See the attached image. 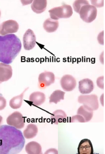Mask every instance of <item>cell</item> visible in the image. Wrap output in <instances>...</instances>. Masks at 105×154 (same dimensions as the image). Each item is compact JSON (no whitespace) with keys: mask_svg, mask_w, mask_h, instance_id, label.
I'll list each match as a JSON object with an SVG mask.
<instances>
[{"mask_svg":"<svg viewBox=\"0 0 105 154\" xmlns=\"http://www.w3.org/2000/svg\"><path fill=\"white\" fill-rule=\"evenodd\" d=\"M65 92L60 90H56L49 97V103H54L57 104L61 100H64V96L65 95Z\"/></svg>","mask_w":105,"mask_h":154,"instance_id":"cell-22","label":"cell"},{"mask_svg":"<svg viewBox=\"0 0 105 154\" xmlns=\"http://www.w3.org/2000/svg\"><path fill=\"white\" fill-rule=\"evenodd\" d=\"M61 86L65 91H72L76 88L77 82L75 79L69 75H65L62 77L60 80Z\"/></svg>","mask_w":105,"mask_h":154,"instance_id":"cell-10","label":"cell"},{"mask_svg":"<svg viewBox=\"0 0 105 154\" xmlns=\"http://www.w3.org/2000/svg\"><path fill=\"white\" fill-rule=\"evenodd\" d=\"M104 1H91V3L94 6L100 8L104 5Z\"/></svg>","mask_w":105,"mask_h":154,"instance_id":"cell-28","label":"cell"},{"mask_svg":"<svg viewBox=\"0 0 105 154\" xmlns=\"http://www.w3.org/2000/svg\"><path fill=\"white\" fill-rule=\"evenodd\" d=\"M0 17H1V11H0Z\"/></svg>","mask_w":105,"mask_h":154,"instance_id":"cell-31","label":"cell"},{"mask_svg":"<svg viewBox=\"0 0 105 154\" xmlns=\"http://www.w3.org/2000/svg\"><path fill=\"white\" fill-rule=\"evenodd\" d=\"M78 102L92 111L97 110L99 108L98 97L95 94L80 96L78 98Z\"/></svg>","mask_w":105,"mask_h":154,"instance_id":"cell-5","label":"cell"},{"mask_svg":"<svg viewBox=\"0 0 105 154\" xmlns=\"http://www.w3.org/2000/svg\"><path fill=\"white\" fill-rule=\"evenodd\" d=\"M12 74V69L10 65L0 63V84L8 81Z\"/></svg>","mask_w":105,"mask_h":154,"instance_id":"cell-11","label":"cell"},{"mask_svg":"<svg viewBox=\"0 0 105 154\" xmlns=\"http://www.w3.org/2000/svg\"><path fill=\"white\" fill-rule=\"evenodd\" d=\"M25 143L21 131L10 125L0 126V154L19 153L22 150Z\"/></svg>","mask_w":105,"mask_h":154,"instance_id":"cell-1","label":"cell"},{"mask_svg":"<svg viewBox=\"0 0 105 154\" xmlns=\"http://www.w3.org/2000/svg\"><path fill=\"white\" fill-rule=\"evenodd\" d=\"M89 5L88 2L86 0H77L74 2L73 7L74 9L76 12L79 13L81 8L83 6L86 5Z\"/></svg>","mask_w":105,"mask_h":154,"instance_id":"cell-23","label":"cell"},{"mask_svg":"<svg viewBox=\"0 0 105 154\" xmlns=\"http://www.w3.org/2000/svg\"><path fill=\"white\" fill-rule=\"evenodd\" d=\"M19 26L18 22L14 20H8L3 22L0 25V35H6L17 32Z\"/></svg>","mask_w":105,"mask_h":154,"instance_id":"cell-7","label":"cell"},{"mask_svg":"<svg viewBox=\"0 0 105 154\" xmlns=\"http://www.w3.org/2000/svg\"><path fill=\"white\" fill-rule=\"evenodd\" d=\"M78 154H94L92 143L89 139H84L81 140L78 145Z\"/></svg>","mask_w":105,"mask_h":154,"instance_id":"cell-12","label":"cell"},{"mask_svg":"<svg viewBox=\"0 0 105 154\" xmlns=\"http://www.w3.org/2000/svg\"><path fill=\"white\" fill-rule=\"evenodd\" d=\"M97 85L100 88L104 89L105 88V77H100L97 79Z\"/></svg>","mask_w":105,"mask_h":154,"instance_id":"cell-25","label":"cell"},{"mask_svg":"<svg viewBox=\"0 0 105 154\" xmlns=\"http://www.w3.org/2000/svg\"><path fill=\"white\" fill-rule=\"evenodd\" d=\"M79 90L83 94L91 93L94 88V82L89 79H84L79 82Z\"/></svg>","mask_w":105,"mask_h":154,"instance_id":"cell-13","label":"cell"},{"mask_svg":"<svg viewBox=\"0 0 105 154\" xmlns=\"http://www.w3.org/2000/svg\"><path fill=\"white\" fill-rule=\"evenodd\" d=\"M21 48V42L15 35L0 36V62L7 64L12 63Z\"/></svg>","mask_w":105,"mask_h":154,"instance_id":"cell-2","label":"cell"},{"mask_svg":"<svg viewBox=\"0 0 105 154\" xmlns=\"http://www.w3.org/2000/svg\"><path fill=\"white\" fill-rule=\"evenodd\" d=\"M66 114L63 110H57L52 114L51 116L52 123L57 125L59 123L65 122L66 121Z\"/></svg>","mask_w":105,"mask_h":154,"instance_id":"cell-15","label":"cell"},{"mask_svg":"<svg viewBox=\"0 0 105 154\" xmlns=\"http://www.w3.org/2000/svg\"><path fill=\"white\" fill-rule=\"evenodd\" d=\"M70 122L71 123L73 122H85L84 119L79 115H76L73 116L70 118Z\"/></svg>","mask_w":105,"mask_h":154,"instance_id":"cell-24","label":"cell"},{"mask_svg":"<svg viewBox=\"0 0 105 154\" xmlns=\"http://www.w3.org/2000/svg\"><path fill=\"white\" fill-rule=\"evenodd\" d=\"M51 19L57 20L61 18L67 19L73 14L72 7L69 5H64L60 7H56L49 11Z\"/></svg>","mask_w":105,"mask_h":154,"instance_id":"cell-3","label":"cell"},{"mask_svg":"<svg viewBox=\"0 0 105 154\" xmlns=\"http://www.w3.org/2000/svg\"><path fill=\"white\" fill-rule=\"evenodd\" d=\"M99 43L102 45H105V31H103L99 34L97 37Z\"/></svg>","mask_w":105,"mask_h":154,"instance_id":"cell-26","label":"cell"},{"mask_svg":"<svg viewBox=\"0 0 105 154\" xmlns=\"http://www.w3.org/2000/svg\"><path fill=\"white\" fill-rule=\"evenodd\" d=\"M25 150L28 154H42L41 146L37 142L32 141L27 144Z\"/></svg>","mask_w":105,"mask_h":154,"instance_id":"cell-17","label":"cell"},{"mask_svg":"<svg viewBox=\"0 0 105 154\" xmlns=\"http://www.w3.org/2000/svg\"><path fill=\"white\" fill-rule=\"evenodd\" d=\"M28 89V88H26L20 95L14 97L10 100L9 105L11 108L14 109H19L21 107L22 104L24 94Z\"/></svg>","mask_w":105,"mask_h":154,"instance_id":"cell-21","label":"cell"},{"mask_svg":"<svg viewBox=\"0 0 105 154\" xmlns=\"http://www.w3.org/2000/svg\"><path fill=\"white\" fill-rule=\"evenodd\" d=\"M78 115H81L84 119L86 122H88L91 120L93 116V111L83 105L78 109Z\"/></svg>","mask_w":105,"mask_h":154,"instance_id":"cell-18","label":"cell"},{"mask_svg":"<svg viewBox=\"0 0 105 154\" xmlns=\"http://www.w3.org/2000/svg\"><path fill=\"white\" fill-rule=\"evenodd\" d=\"M47 2L46 0H35L31 5L32 10L37 14H41L46 10Z\"/></svg>","mask_w":105,"mask_h":154,"instance_id":"cell-16","label":"cell"},{"mask_svg":"<svg viewBox=\"0 0 105 154\" xmlns=\"http://www.w3.org/2000/svg\"><path fill=\"white\" fill-rule=\"evenodd\" d=\"M46 100V95L41 92H35L30 96L29 100L34 105L40 106L43 104Z\"/></svg>","mask_w":105,"mask_h":154,"instance_id":"cell-14","label":"cell"},{"mask_svg":"<svg viewBox=\"0 0 105 154\" xmlns=\"http://www.w3.org/2000/svg\"><path fill=\"white\" fill-rule=\"evenodd\" d=\"M7 101L6 99L2 95H0V111L2 110L6 107Z\"/></svg>","mask_w":105,"mask_h":154,"instance_id":"cell-27","label":"cell"},{"mask_svg":"<svg viewBox=\"0 0 105 154\" xmlns=\"http://www.w3.org/2000/svg\"><path fill=\"white\" fill-rule=\"evenodd\" d=\"M3 118L2 116H0V125L2 124V122Z\"/></svg>","mask_w":105,"mask_h":154,"instance_id":"cell-30","label":"cell"},{"mask_svg":"<svg viewBox=\"0 0 105 154\" xmlns=\"http://www.w3.org/2000/svg\"><path fill=\"white\" fill-rule=\"evenodd\" d=\"M79 14L80 17L84 21L90 23L95 20L97 14V10L94 6L86 5L81 8Z\"/></svg>","mask_w":105,"mask_h":154,"instance_id":"cell-4","label":"cell"},{"mask_svg":"<svg viewBox=\"0 0 105 154\" xmlns=\"http://www.w3.org/2000/svg\"><path fill=\"white\" fill-rule=\"evenodd\" d=\"M59 26V22L58 20L48 18L44 22V29L47 32H53L57 30Z\"/></svg>","mask_w":105,"mask_h":154,"instance_id":"cell-20","label":"cell"},{"mask_svg":"<svg viewBox=\"0 0 105 154\" xmlns=\"http://www.w3.org/2000/svg\"><path fill=\"white\" fill-rule=\"evenodd\" d=\"M38 132V128L36 125L29 124L26 129L24 131V136L27 139H30L35 137Z\"/></svg>","mask_w":105,"mask_h":154,"instance_id":"cell-19","label":"cell"},{"mask_svg":"<svg viewBox=\"0 0 105 154\" xmlns=\"http://www.w3.org/2000/svg\"><path fill=\"white\" fill-rule=\"evenodd\" d=\"M23 43L24 48L27 51L33 49L36 45V35L34 32L30 29H28L24 35Z\"/></svg>","mask_w":105,"mask_h":154,"instance_id":"cell-9","label":"cell"},{"mask_svg":"<svg viewBox=\"0 0 105 154\" xmlns=\"http://www.w3.org/2000/svg\"><path fill=\"white\" fill-rule=\"evenodd\" d=\"M38 81L39 88L43 89L46 88L55 82L54 74L52 72L45 71L39 75Z\"/></svg>","mask_w":105,"mask_h":154,"instance_id":"cell-8","label":"cell"},{"mask_svg":"<svg viewBox=\"0 0 105 154\" xmlns=\"http://www.w3.org/2000/svg\"><path fill=\"white\" fill-rule=\"evenodd\" d=\"M7 123L8 125L14 127L18 129L23 128L25 125V120L22 114L16 111L11 114L7 119Z\"/></svg>","mask_w":105,"mask_h":154,"instance_id":"cell-6","label":"cell"},{"mask_svg":"<svg viewBox=\"0 0 105 154\" xmlns=\"http://www.w3.org/2000/svg\"><path fill=\"white\" fill-rule=\"evenodd\" d=\"M45 154H58V151L56 149H50L48 150Z\"/></svg>","mask_w":105,"mask_h":154,"instance_id":"cell-29","label":"cell"}]
</instances>
